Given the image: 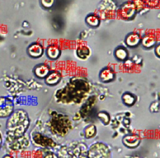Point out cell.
Listing matches in <instances>:
<instances>
[{"mask_svg":"<svg viewBox=\"0 0 160 158\" xmlns=\"http://www.w3.org/2000/svg\"><path fill=\"white\" fill-rule=\"evenodd\" d=\"M90 89L89 83L85 79L72 78L65 87L56 91L55 99L60 103H78L86 98Z\"/></svg>","mask_w":160,"mask_h":158,"instance_id":"1","label":"cell"},{"mask_svg":"<svg viewBox=\"0 0 160 158\" xmlns=\"http://www.w3.org/2000/svg\"><path fill=\"white\" fill-rule=\"evenodd\" d=\"M30 120L26 111L16 110L9 116L7 123L8 135L10 139L13 140L22 138L29 128Z\"/></svg>","mask_w":160,"mask_h":158,"instance_id":"2","label":"cell"},{"mask_svg":"<svg viewBox=\"0 0 160 158\" xmlns=\"http://www.w3.org/2000/svg\"><path fill=\"white\" fill-rule=\"evenodd\" d=\"M50 127L53 133L59 136H65L72 129V123L66 115L53 112Z\"/></svg>","mask_w":160,"mask_h":158,"instance_id":"3","label":"cell"},{"mask_svg":"<svg viewBox=\"0 0 160 158\" xmlns=\"http://www.w3.org/2000/svg\"><path fill=\"white\" fill-rule=\"evenodd\" d=\"M111 151L102 142H97L92 145L88 151V158H110Z\"/></svg>","mask_w":160,"mask_h":158,"instance_id":"4","label":"cell"},{"mask_svg":"<svg viewBox=\"0 0 160 158\" xmlns=\"http://www.w3.org/2000/svg\"><path fill=\"white\" fill-rule=\"evenodd\" d=\"M137 13L136 8L132 3V1L126 2L123 4H121L119 9V15L124 20L129 21L135 18V14Z\"/></svg>","mask_w":160,"mask_h":158,"instance_id":"5","label":"cell"},{"mask_svg":"<svg viewBox=\"0 0 160 158\" xmlns=\"http://www.w3.org/2000/svg\"><path fill=\"white\" fill-rule=\"evenodd\" d=\"M12 101L7 97H0V118L9 117L13 113Z\"/></svg>","mask_w":160,"mask_h":158,"instance_id":"6","label":"cell"},{"mask_svg":"<svg viewBox=\"0 0 160 158\" xmlns=\"http://www.w3.org/2000/svg\"><path fill=\"white\" fill-rule=\"evenodd\" d=\"M32 141L37 146L42 147H55L56 143H55L52 139H50V138L44 136L41 133H34L32 135Z\"/></svg>","mask_w":160,"mask_h":158,"instance_id":"7","label":"cell"},{"mask_svg":"<svg viewBox=\"0 0 160 158\" xmlns=\"http://www.w3.org/2000/svg\"><path fill=\"white\" fill-rule=\"evenodd\" d=\"M28 53L32 58H35V59L40 58L41 56H42L44 53L43 46L37 42H34L28 46Z\"/></svg>","mask_w":160,"mask_h":158,"instance_id":"8","label":"cell"},{"mask_svg":"<svg viewBox=\"0 0 160 158\" xmlns=\"http://www.w3.org/2000/svg\"><path fill=\"white\" fill-rule=\"evenodd\" d=\"M116 78V73L111 67H105L104 69L101 71L99 74V79L101 81L104 83L112 82Z\"/></svg>","mask_w":160,"mask_h":158,"instance_id":"9","label":"cell"},{"mask_svg":"<svg viewBox=\"0 0 160 158\" xmlns=\"http://www.w3.org/2000/svg\"><path fill=\"white\" fill-rule=\"evenodd\" d=\"M125 41H126V46L131 47V48H135L140 45V43L141 42V38H140V34L137 32H131L127 35Z\"/></svg>","mask_w":160,"mask_h":158,"instance_id":"10","label":"cell"},{"mask_svg":"<svg viewBox=\"0 0 160 158\" xmlns=\"http://www.w3.org/2000/svg\"><path fill=\"white\" fill-rule=\"evenodd\" d=\"M122 142L129 148H135L140 143V138L135 135H126L122 139Z\"/></svg>","mask_w":160,"mask_h":158,"instance_id":"11","label":"cell"},{"mask_svg":"<svg viewBox=\"0 0 160 158\" xmlns=\"http://www.w3.org/2000/svg\"><path fill=\"white\" fill-rule=\"evenodd\" d=\"M61 80V75L60 72L58 71H51L48 74V76L45 78L46 85H50V86H55L60 83Z\"/></svg>","mask_w":160,"mask_h":158,"instance_id":"12","label":"cell"},{"mask_svg":"<svg viewBox=\"0 0 160 158\" xmlns=\"http://www.w3.org/2000/svg\"><path fill=\"white\" fill-rule=\"evenodd\" d=\"M50 73V68L45 64H40L35 67L34 74L37 78L45 79Z\"/></svg>","mask_w":160,"mask_h":158,"instance_id":"13","label":"cell"},{"mask_svg":"<svg viewBox=\"0 0 160 158\" xmlns=\"http://www.w3.org/2000/svg\"><path fill=\"white\" fill-rule=\"evenodd\" d=\"M60 54H61L60 49L55 45H50L46 49V55L52 61L57 60L60 56Z\"/></svg>","mask_w":160,"mask_h":158,"instance_id":"14","label":"cell"},{"mask_svg":"<svg viewBox=\"0 0 160 158\" xmlns=\"http://www.w3.org/2000/svg\"><path fill=\"white\" fill-rule=\"evenodd\" d=\"M12 141H13L11 147L12 150H21V149L26 148V147H28V144H29L28 140L26 138H24V137L17 138V139H13L12 140Z\"/></svg>","mask_w":160,"mask_h":158,"instance_id":"15","label":"cell"},{"mask_svg":"<svg viewBox=\"0 0 160 158\" xmlns=\"http://www.w3.org/2000/svg\"><path fill=\"white\" fill-rule=\"evenodd\" d=\"M121 99H122V102H123L124 104L127 107L134 106L136 103V100H137V98L135 94H133L132 93H130V92H126L122 95Z\"/></svg>","mask_w":160,"mask_h":158,"instance_id":"16","label":"cell"},{"mask_svg":"<svg viewBox=\"0 0 160 158\" xmlns=\"http://www.w3.org/2000/svg\"><path fill=\"white\" fill-rule=\"evenodd\" d=\"M94 103H95V97L92 96L88 99L87 102L83 104V106L81 108L79 112L80 114H81V116H82V118L86 117V116L89 113L90 110L92 108V105L94 104Z\"/></svg>","mask_w":160,"mask_h":158,"instance_id":"17","label":"cell"},{"mask_svg":"<svg viewBox=\"0 0 160 158\" xmlns=\"http://www.w3.org/2000/svg\"><path fill=\"white\" fill-rule=\"evenodd\" d=\"M142 45L145 48L149 49L152 48L153 46H155V44L157 43V40H156L155 37L152 34H146L143 37V39L141 40Z\"/></svg>","mask_w":160,"mask_h":158,"instance_id":"18","label":"cell"},{"mask_svg":"<svg viewBox=\"0 0 160 158\" xmlns=\"http://www.w3.org/2000/svg\"><path fill=\"white\" fill-rule=\"evenodd\" d=\"M85 22L88 25L91 27V28H98L100 25L101 20L97 14L95 13H89L86 17L85 18Z\"/></svg>","mask_w":160,"mask_h":158,"instance_id":"19","label":"cell"},{"mask_svg":"<svg viewBox=\"0 0 160 158\" xmlns=\"http://www.w3.org/2000/svg\"><path fill=\"white\" fill-rule=\"evenodd\" d=\"M76 54L81 60H86L91 55V50L87 46H80L76 50Z\"/></svg>","mask_w":160,"mask_h":158,"instance_id":"20","label":"cell"},{"mask_svg":"<svg viewBox=\"0 0 160 158\" xmlns=\"http://www.w3.org/2000/svg\"><path fill=\"white\" fill-rule=\"evenodd\" d=\"M114 55L116 59H117L118 61H125L128 58V51H127L126 48H125L123 46H119L115 50Z\"/></svg>","mask_w":160,"mask_h":158,"instance_id":"21","label":"cell"},{"mask_svg":"<svg viewBox=\"0 0 160 158\" xmlns=\"http://www.w3.org/2000/svg\"><path fill=\"white\" fill-rule=\"evenodd\" d=\"M97 134V128L94 124H90L88 127H86L84 129L85 138L87 139H90L95 137Z\"/></svg>","mask_w":160,"mask_h":158,"instance_id":"22","label":"cell"},{"mask_svg":"<svg viewBox=\"0 0 160 158\" xmlns=\"http://www.w3.org/2000/svg\"><path fill=\"white\" fill-rule=\"evenodd\" d=\"M98 118L99 120L102 123V124H104L106 126H108V124H110L111 116L110 114H109L108 112H106V111H101V112H99L98 114Z\"/></svg>","mask_w":160,"mask_h":158,"instance_id":"23","label":"cell"},{"mask_svg":"<svg viewBox=\"0 0 160 158\" xmlns=\"http://www.w3.org/2000/svg\"><path fill=\"white\" fill-rule=\"evenodd\" d=\"M132 3L136 8L137 12H140L145 7V3H144V0H132Z\"/></svg>","mask_w":160,"mask_h":158,"instance_id":"24","label":"cell"},{"mask_svg":"<svg viewBox=\"0 0 160 158\" xmlns=\"http://www.w3.org/2000/svg\"><path fill=\"white\" fill-rule=\"evenodd\" d=\"M144 2L148 7L152 8L158 7L159 5V0H144Z\"/></svg>","mask_w":160,"mask_h":158,"instance_id":"25","label":"cell"},{"mask_svg":"<svg viewBox=\"0 0 160 158\" xmlns=\"http://www.w3.org/2000/svg\"><path fill=\"white\" fill-rule=\"evenodd\" d=\"M55 0H41V5L46 8H50L54 5Z\"/></svg>","mask_w":160,"mask_h":158,"instance_id":"26","label":"cell"},{"mask_svg":"<svg viewBox=\"0 0 160 158\" xmlns=\"http://www.w3.org/2000/svg\"><path fill=\"white\" fill-rule=\"evenodd\" d=\"M149 109L152 113H158L159 111V102H153V103H151L150 107H149Z\"/></svg>","mask_w":160,"mask_h":158,"instance_id":"27","label":"cell"},{"mask_svg":"<svg viewBox=\"0 0 160 158\" xmlns=\"http://www.w3.org/2000/svg\"><path fill=\"white\" fill-rule=\"evenodd\" d=\"M44 158H59V157H58L57 155H55V153H51V152H50V153L46 154Z\"/></svg>","mask_w":160,"mask_h":158,"instance_id":"28","label":"cell"},{"mask_svg":"<svg viewBox=\"0 0 160 158\" xmlns=\"http://www.w3.org/2000/svg\"><path fill=\"white\" fill-rule=\"evenodd\" d=\"M159 49H160V46H159V45H158V46H156V48H155V54H156V55H157V56H158V58L160 57Z\"/></svg>","mask_w":160,"mask_h":158,"instance_id":"29","label":"cell"},{"mask_svg":"<svg viewBox=\"0 0 160 158\" xmlns=\"http://www.w3.org/2000/svg\"><path fill=\"white\" fill-rule=\"evenodd\" d=\"M2 158H13V157L10 156V155H6V156H4Z\"/></svg>","mask_w":160,"mask_h":158,"instance_id":"30","label":"cell"},{"mask_svg":"<svg viewBox=\"0 0 160 158\" xmlns=\"http://www.w3.org/2000/svg\"><path fill=\"white\" fill-rule=\"evenodd\" d=\"M1 146H2V136L0 134V148H1Z\"/></svg>","mask_w":160,"mask_h":158,"instance_id":"31","label":"cell"},{"mask_svg":"<svg viewBox=\"0 0 160 158\" xmlns=\"http://www.w3.org/2000/svg\"><path fill=\"white\" fill-rule=\"evenodd\" d=\"M79 158H83V157H79ZM85 158V157H84Z\"/></svg>","mask_w":160,"mask_h":158,"instance_id":"32","label":"cell"}]
</instances>
